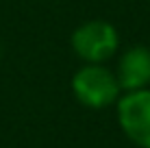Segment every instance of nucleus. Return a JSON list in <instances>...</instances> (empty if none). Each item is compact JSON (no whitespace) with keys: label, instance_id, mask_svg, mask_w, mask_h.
Masks as SVG:
<instances>
[{"label":"nucleus","instance_id":"4","mask_svg":"<svg viewBox=\"0 0 150 148\" xmlns=\"http://www.w3.org/2000/svg\"><path fill=\"white\" fill-rule=\"evenodd\" d=\"M117 83L128 91L146 89L150 83V50L146 46H133L122 55L117 65Z\"/></svg>","mask_w":150,"mask_h":148},{"label":"nucleus","instance_id":"3","mask_svg":"<svg viewBox=\"0 0 150 148\" xmlns=\"http://www.w3.org/2000/svg\"><path fill=\"white\" fill-rule=\"evenodd\" d=\"M117 122L139 148H150V89L128 91L117 100Z\"/></svg>","mask_w":150,"mask_h":148},{"label":"nucleus","instance_id":"2","mask_svg":"<svg viewBox=\"0 0 150 148\" xmlns=\"http://www.w3.org/2000/svg\"><path fill=\"white\" fill-rule=\"evenodd\" d=\"M120 37L117 30L105 20H91L74 30L72 48L83 61L87 63H102L111 59L117 50Z\"/></svg>","mask_w":150,"mask_h":148},{"label":"nucleus","instance_id":"1","mask_svg":"<svg viewBox=\"0 0 150 148\" xmlns=\"http://www.w3.org/2000/svg\"><path fill=\"white\" fill-rule=\"evenodd\" d=\"M120 83L117 76L102 68L100 63H89L81 68L72 79V91L79 98V103L91 109H102L109 107L120 96Z\"/></svg>","mask_w":150,"mask_h":148}]
</instances>
